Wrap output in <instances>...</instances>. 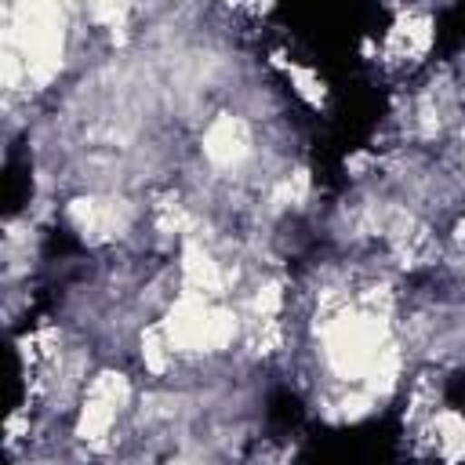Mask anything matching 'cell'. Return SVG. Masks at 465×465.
<instances>
[{
  "mask_svg": "<svg viewBox=\"0 0 465 465\" xmlns=\"http://www.w3.org/2000/svg\"><path fill=\"white\" fill-rule=\"evenodd\" d=\"M203 153L214 160V163H236L243 153H247V127L232 116H222L211 124L207 138H203Z\"/></svg>",
  "mask_w": 465,
  "mask_h": 465,
  "instance_id": "1",
  "label": "cell"
}]
</instances>
